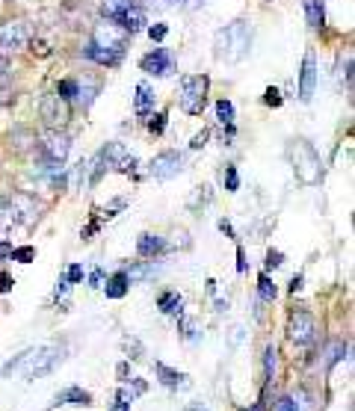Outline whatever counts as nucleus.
Instances as JSON below:
<instances>
[{"instance_id":"29","label":"nucleus","mask_w":355,"mask_h":411,"mask_svg":"<svg viewBox=\"0 0 355 411\" xmlns=\"http://www.w3.org/2000/svg\"><path fill=\"white\" fill-rule=\"evenodd\" d=\"M12 258H15L18 263H30L33 258H36V249H33V246H21V249H12Z\"/></svg>"},{"instance_id":"41","label":"nucleus","mask_w":355,"mask_h":411,"mask_svg":"<svg viewBox=\"0 0 355 411\" xmlns=\"http://www.w3.org/2000/svg\"><path fill=\"white\" fill-rule=\"evenodd\" d=\"M237 270L246 272V252H243V249H237Z\"/></svg>"},{"instance_id":"32","label":"nucleus","mask_w":355,"mask_h":411,"mask_svg":"<svg viewBox=\"0 0 355 411\" xmlns=\"http://www.w3.org/2000/svg\"><path fill=\"white\" fill-rule=\"evenodd\" d=\"M263 104L266 107H282V92H279V89H266V92H263Z\"/></svg>"},{"instance_id":"12","label":"nucleus","mask_w":355,"mask_h":411,"mask_svg":"<svg viewBox=\"0 0 355 411\" xmlns=\"http://www.w3.org/2000/svg\"><path fill=\"white\" fill-rule=\"evenodd\" d=\"M113 24H119L125 33H139L142 27H146V12H142V6H137V3H130L125 12H121Z\"/></svg>"},{"instance_id":"33","label":"nucleus","mask_w":355,"mask_h":411,"mask_svg":"<svg viewBox=\"0 0 355 411\" xmlns=\"http://www.w3.org/2000/svg\"><path fill=\"white\" fill-rule=\"evenodd\" d=\"M65 281H69V284H80L83 281V266L80 263H71L69 266V275H65Z\"/></svg>"},{"instance_id":"38","label":"nucleus","mask_w":355,"mask_h":411,"mask_svg":"<svg viewBox=\"0 0 355 411\" xmlns=\"http://www.w3.org/2000/svg\"><path fill=\"white\" fill-rule=\"evenodd\" d=\"M30 51H33V53H39V57H48V53H51L48 42H42V39H39V42H33V44H30Z\"/></svg>"},{"instance_id":"43","label":"nucleus","mask_w":355,"mask_h":411,"mask_svg":"<svg viewBox=\"0 0 355 411\" xmlns=\"http://www.w3.org/2000/svg\"><path fill=\"white\" fill-rule=\"evenodd\" d=\"M219 231H222V234H225V237H234V228H231V225H228V222H225V219H222V222H219Z\"/></svg>"},{"instance_id":"15","label":"nucleus","mask_w":355,"mask_h":411,"mask_svg":"<svg viewBox=\"0 0 355 411\" xmlns=\"http://www.w3.org/2000/svg\"><path fill=\"white\" fill-rule=\"evenodd\" d=\"M86 57L89 60H95V62H101V65H116L121 60V53L119 51H110V48H101V44H89L86 48Z\"/></svg>"},{"instance_id":"19","label":"nucleus","mask_w":355,"mask_h":411,"mask_svg":"<svg viewBox=\"0 0 355 411\" xmlns=\"http://www.w3.org/2000/svg\"><path fill=\"white\" fill-rule=\"evenodd\" d=\"M151 104H154V92L148 83H139L137 86V116H148L151 113Z\"/></svg>"},{"instance_id":"47","label":"nucleus","mask_w":355,"mask_h":411,"mask_svg":"<svg viewBox=\"0 0 355 411\" xmlns=\"http://www.w3.org/2000/svg\"><path fill=\"white\" fill-rule=\"evenodd\" d=\"M187 411H205L202 405H190V408H187Z\"/></svg>"},{"instance_id":"9","label":"nucleus","mask_w":355,"mask_h":411,"mask_svg":"<svg viewBox=\"0 0 355 411\" xmlns=\"http://www.w3.org/2000/svg\"><path fill=\"white\" fill-rule=\"evenodd\" d=\"M24 42H27V27L21 24V21H15V24H6V27H0V53H6L9 51H18V48H24Z\"/></svg>"},{"instance_id":"11","label":"nucleus","mask_w":355,"mask_h":411,"mask_svg":"<svg viewBox=\"0 0 355 411\" xmlns=\"http://www.w3.org/2000/svg\"><path fill=\"white\" fill-rule=\"evenodd\" d=\"M142 71H148V74H169L172 71V53L166 51V48H157L154 53H148L146 60H142Z\"/></svg>"},{"instance_id":"5","label":"nucleus","mask_w":355,"mask_h":411,"mask_svg":"<svg viewBox=\"0 0 355 411\" xmlns=\"http://www.w3.org/2000/svg\"><path fill=\"white\" fill-rule=\"evenodd\" d=\"M39 113L51 130H60V128H65V121H69V101H62L60 95H48V98H42Z\"/></svg>"},{"instance_id":"42","label":"nucleus","mask_w":355,"mask_h":411,"mask_svg":"<svg viewBox=\"0 0 355 411\" xmlns=\"http://www.w3.org/2000/svg\"><path fill=\"white\" fill-rule=\"evenodd\" d=\"M101 275H104L101 270H95L92 275H89V287H98V284H101Z\"/></svg>"},{"instance_id":"22","label":"nucleus","mask_w":355,"mask_h":411,"mask_svg":"<svg viewBox=\"0 0 355 411\" xmlns=\"http://www.w3.org/2000/svg\"><path fill=\"white\" fill-rule=\"evenodd\" d=\"M154 373H157L160 376V382L166 385V387H178V385H181V379H184V376L181 373H175V370H169V367H166V364H154Z\"/></svg>"},{"instance_id":"17","label":"nucleus","mask_w":355,"mask_h":411,"mask_svg":"<svg viewBox=\"0 0 355 411\" xmlns=\"http://www.w3.org/2000/svg\"><path fill=\"white\" fill-rule=\"evenodd\" d=\"M305 18L311 27H323L326 12H323V0H305Z\"/></svg>"},{"instance_id":"7","label":"nucleus","mask_w":355,"mask_h":411,"mask_svg":"<svg viewBox=\"0 0 355 411\" xmlns=\"http://www.w3.org/2000/svg\"><path fill=\"white\" fill-rule=\"evenodd\" d=\"M314 89H317V60L314 51H308L302 60V74H299V98L308 104L314 98Z\"/></svg>"},{"instance_id":"18","label":"nucleus","mask_w":355,"mask_h":411,"mask_svg":"<svg viewBox=\"0 0 355 411\" xmlns=\"http://www.w3.org/2000/svg\"><path fill=\"white\" fill-rule=\"evenodd\" d=\"M128 287H130V281H128V275L125 272H116L113 279L107 281V299H125V293H128Z\"/></svg>"},{"instance_id":"16","label":"nucleus","mask_w":355,"mask_h":411,"mask_svg":"<svg viewBox=\"0 0 355 411\" xmlns=\"http://www.w3.org/2000/svg\"><path fill=\"white\" fill-rule=\"evenodd\" d=\"M157 308L163 311V314L181 317V311H184V299L178 296V293H160V299H157Z\"/></svg>"},{"instance_id":"39","label":"nucleus","mask_w":355,"mask_h":411,"mask_svg":"<svg viewBox=\"0 0 355 411\" xmlns=\"http://www.w3.org/2000/svg\"><path fill=\"white\" fill-rule=\"evenodd\" d=\"M207 137H210V130H202V133H196V137H193V142H190V146H193V148H202V146H205V142H207Z\"/></svg>"},{"instance_id":"4","label":"nucleus","mask_w":355,"mask_h":411,"mask_svg":"<svg viewBox=\"0 0 355 411\" xmlns=\"http://www.w3.org/2000/svg\"><path fill=\"white\" fill-rule=\"evenodd\" d=\"M207 86H210V80L205 74L184 77L181 80V107H184V113H190V116L202 113L205 101H207Z\"/></svg>"},{"instance_id":"45","label":"nucleus","mask_w":355,"mask_h":411,"mask_svg":"<svg viewBox=\"0 0 355 411\" xmlns=\"http://www.w3.org/2000/svg\"><path fill=\"white\" fill-rule=\"evenodd\" d=\"M69 293V281H60V287H57V296H65Z\"/></svg>"},{"instance_id":"21","label":"nucleus","mask_w":355,"mask_h":411,"mask_svg":"<svg viewBox=\"0 0 355 411\" xmlns=\"http://www.w3.org/2000/svg\"><path fill=\"white\" fill-rule=\"evenodd\" d=\"M148 3L157 9H196V6H202L205 0H148Z\"/></svg>"},{"instance_id":"44","label":"nucleus","mask_w":355,"mask_h":411,"mask_svg":"<svg viewBox=\"0 0 355 411\" xmlns=\"http://www.w3.org/2000/svg\"><path fill=\"white\" fill-rule=\"evenodd\" d=\"M299 287H302V275H296V279H293V281H291V290H293V293H296V290H299Z\"/></svg>"},{"instance_id":"20","label":"nucleus","mask_w":355,"mask_h":411,"mask_svg":"<svg viewBox=\"0 0 355 411\" xmlns=\"http://www.w3.org/2000/svg\"><path fill=\"white\" fill-rule=\"evenodd\" d=\"M133 3V0H104V6H101V12H104V18L107 21H116L125 9Z\"/></svg>"},{"instance_id":"35","label":"nucleus","mask_w":355,"mask_h":411,"mask_svg":"<svg viewBox=\"0 0 355 411\" xmlns=\"http://www.w3.org/2000/svg\"><path fill=\"white\" fill-rule=\"evenodd\" d=\"M275 411H299V405H296V399L284 396V399H279V403H275Z\"/></svg>"},{"instance_id":"28","label":"nucleus","mask_w":355,"mask_h":411,"mask_svg":"<svg viewBox=\"0 0 355 411\" xmlns=\"http://www.w3.org/2000/svg\"><path fill=\"white\" fill-rule=\"evenodd\" d=\"M57 95L62 98V101H71V98L77 95V83H74V80H60Z\"/></svg>"},{"instance_id":"14","label":"nucleus","mask_w":355,"mask_h":411,"mask_svg":"<svg viewBox=\"0 0 355 411\" xmlns=\"http://www.w3.org/2000/svg\"><path fill=\"white\" fill-rule=\"evenodd\" d=\"M163 249H166V243L157 234H139V240H137V252L142 258H154V254H160Z\"/></svg>"},{"instance_id":"6","label":"nucleus","mask_w":355,"mask_h":411,"mask_svg":"<svg viewBox=\"0 0 355 411\" xmlns=\"http://www.w3.org/2000/svg\"><path fill=\"white\" fill-rule=\"evenodd\" d=\"M314 335H317L314 317H311L308 311H293V317H291V338H293V343L305 347V343L314 340Z\"/></svg>"},{"instance_id":"46","label":"nucleus","mask_w":355,"mask_h":411,"mask_svg":"<svg viewBox=\"0 0 355 411\" xmlns=\"http://www.w3.org/2000/svg\"><path fill=\"white\" fill-rule=\"evenodd\" d=\"M3 71H6V57L0 53V74H3Z\"/></svg>"},{"instance_id":"8","label":"nucleus","mask_w":355,"mask_h":411,"mask_svg":"<svg viewBox=\"0 0 355 411\" xmlns=\"http://www.w3.org/2000/svg\"><path fill=\"white\" fill-rule=\"evenodd\" d=\"M184 169V157L178 151H163V154H157L154 157V163H151V172H154V177H175L178 172Z\"/></svg>"},{"instance_id":"31","label":"nucleus","mask_w":355,"mask_h":411,"mask_svg":"<svg viewBox=\"0 0 355 411\" xmlns=\"http://www.w3.org/2000/svg\"><path fill=\"white\" fill-rule=\"evenodd\" d=\"M148 130L154 133V137H160V133L166 130V113H157L151 121H148Z\"/></svg>"},{"instance_id":"40","label":"nucleus","mask_w":355,"mask_h":411,"mask_svg":"<svg viewBox=\"0 0 355 411\" xmlns=\"http://www.w3.org/2000/svg\"><path fill=\"white\" fill-rule=\"evenodd\" d=\"M12 275H0V293H9V290H12Z\"/></svg>"},{"instance_id":"2","label":"nucleus","mask_w":355,"mask_h":411,"mask_svg":"<svg viewBox=\"0 0 355 411\" xmlns=\"http://www.w3.org/2000/svg\"><path fill=\"white\" fill-rule=\"evenodd\" d=\"M62 358V349L60 347H42V349H33V352H24L21 358L9 361L3 367V376H12L15 370L24 373V379H36V376H44L51 373V367Z\"/></svg>"},{"instance_id":"3","label":"nucleus","mask_w":355,"mask_h":411,"mask_svg":"<svg viewBox=\"0 0 355 411\" xmlns=\"http://www.w3.org/2000/svg\"><path fill=\"white\" fill-rule=\"evenodd\" d=\"M291 160H293V169L296 177L302 184H317L320 181V154L308 146V142H293L291 146Z\"/></svg>"},{"instance_id":"36","label":"nucleus","mask_w":355,"mask_h":411,"mask_svg":"<svg viewBox=\"0 0 355 411\" xmlns=\"http://www.w3.org/2000/svg\"><path fill=\"white\" fill-rule=\"evenodd\" d=\"M275 266H282V252H266V270H275Z\"/></svg>"},{"instance_id":"23","label":"nucleus","mask_w":355,"mask_h":411,"mask_svg":"<svg viewBox=\"0 0 355 411\" xmlns=\"http://www.w3.org/2000/svg\"><path fill=\"white\" fill-rule=\"evenodd\" d=\"M216 119L222 121V125H231V121H234V104L225 101V98L216 101Z\"/></svg>"},{"instance_id":"1","label":"nucleus","mask_w":355,"mask_h":411,"mask_svg":"<svg viewBox=\"0 0 355 411\" xmlns=\"http://www.w3.org/2000/svg\"><path fill=\"white\" fill-rule=\"evenodd\" d=\"M249 44H252V27L246 24V21H234V24L216 30L214 53H216V60L237 62L249 53Z\"/></svg>"},{"instance_id":"25","label":"nucleus","mask_w":355,"mask_h":411,"mask_svg":"<svg viewBox=\"0 0 355 411\" xmlns=\"http://www.w3.org/2000/svg\"><path fill=\"white\" fill-rule=\"evenodd\" d=\"M130 403H133V394L130 391H116V403H113V411H130Z\"/></svg>"},{"instance_id":"26","label":"nucleus","mask_w":355,"mask_h":411,"mask_svg":"<svg viewBox=\"0 0 355 411\" xmlns=\"http://www.w3.org/2000/svg\"><path fill=\"white\" fill-rule=\"evenodd\" d=\"M258 293H261V299H275V284L270 281V275H261L258 279Z\"/></svg>"},{"instance_id":"37","label":"nucleus","mask_w":355,"mask_h":411,"mask_svg":"<svg viewBox=\"0 0 355 411\" xmlns=\"http://www.w3.org/2000/svg\"><path fill=\"white\" fill-rule=\"evenodd\" d=\"M181 329H184L187 340H196V323H193V320H181Z\"/></svg>"},{"instance_id":"48","label":"nucleus","mask_w":355,"mask_h":411,"mask_svg":"<svg viewBox=\"0 0 355 411\" xmlns=\"http://www.w3.org/2000/svg\"><path fill=\"white\" fill-rule=\"evenodd\" d=\"M249 411H261V405H252V408H249Z\"/></svg>"},{"instance_id":"10","label":"nucleus","mask_w":355,"mask_h":411,"mask_svg":"<svg viewBox=\"0 0 355 411\" xmlns=\"http://www.w3.org/2000/svg\"><path fill=\"white\" fill-rule=\"evenodd\" d=\"M69 148H71V139L60 130H51L48 139H44V151H48L51 163H62L65 157H69Z\"/></svg>"},{"instance_id":"30","label":"nucleus","mask_w":355,"mask_h":411,"mask_svg":"<svg viewBox=\"0 0 355 411\" xmlns=\"http://www.w3.org/2000/svg\"><path fill=\"white\" fill-rule=\"evenodd\" d=\"M263 370H266V379H272V370H275V349L266 347L263 352Z\"/></svg>"},{"instance_id":"24","label":"nucleus","mask_w":355,"mask_h":411,"mask_svg":"<svg viewBox=\"0 0 355 411\" xmlns=\"http://www.w3.org/2000/svg\"><path fill=\"white\" fill-rule=\"evenodd\" d=\"M95 92H98V83H89L86 89H83V86H77L74 101H80L83 107H89V104H92V98H95Z\"/></svg>"},{"instance_id":"27","label":"nucleus","mask_w":355,"mask_h":411,"mask_svg":"<svg viewBox=\"0 0 355 411\" xmlns=\"http://www.w3.org/2000/svg\"><path fill=\"white\" fill-rule=\"evenodd\" d=\"M237 186H240L237 166H225V190H228V193H237Z\"/></svg>"},{"instance_id":"34","label":"nucleus","mask_w":355,"mask_h":411,"mask_svg":"<svg viewBox=\"0 0 355 411\" xmlns=\"http://www.w3.org/2000/svg\"><path fill=\"white\" fill-rule=\"evenodd\" d=\"M166 33H169V27H166V24H154V27H148L151 42H163V39H166Z\"/></svg>"},{"instance_id":"13","label":"nucleus","mask_w":355,"mask_h":411,"mask_svg":"<svg viewBox=\"0 0 355 411\" xmlns=\"http://www.w3.org/2000/svg\"><path fill=\"white\" fill-rule=\"evenodd\" d=\"M92 403V396H89V391H83V387H65L62 394H57V399H53V405H89Z\"/></svg>"}]
</instances>
